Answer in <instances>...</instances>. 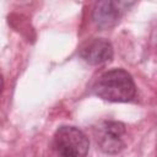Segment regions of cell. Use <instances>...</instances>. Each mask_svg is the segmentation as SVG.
<instances>
[{
  "label": "cell",
  "mask_w": 157,
  "mask_h": 157,
  "mask_svg": "<svg viewBox=\"0 0 157 157\" xmlns=\"http://www.w3.org/2000/svg\"><path fill=\"white\" fill-rule=\"evenodd\" d=\"M94 139L99 148L109 155L120 152L125 147L126 128L115 120H102L93 129Z\"/></svg>",
  "instance_id": "cell-3"
},
{
  "label": "cell",
  "mask_w": 157,
  "mask_h": 157,
  "mask_svg": "<svg viewBox=\"0 0 157 157\" xmlns=\"http://www.w3.org/2000/svg\"><path fill=\"white\" fill-rule=\"evenodd\" d=\"M80 56L91 65H99L113 58V47L107 39L94 38L82 45Z\"/></svg>",
  "instance_id": "cell-5"
},
{
  "label": "cell",
  "mask_w": 157,
  "mask_h": 157,
  "mask_svg": "<svg viewBox=\"0 0 157 157\" xmlns=\"http://www.w3.org/2000/svg\"><path fill=\"white\" fill-rule=\"evenodd\" d=\"M134 5V2H125V1H99L94 10H93V22L98 28L107 29L113 27L125 10L129 6Z\"/></svg>",
  "instance_id": "cell-4"
},
{
  "label": "cell",
  "mask_w": 157,
  "mask_h": 157,
  "mask_svg": "<svg viewBox=\"0 0 157 157\" xmlns=\"http://www.w3.org/2000/svg\"><path fill=\"white\" fill-rule=\"evenodd\" d=\"M54 145L60 157H86L90 142L85 132L75 126H61L54 135Z\"/></svg>",
  "instance_id": "cell-2"
},
{
  "label": "cell",
  "mask_w": 157,
  "mask_h": 157,
  "mask_svg": "<svg viewBox=\"0 0 157 157\" xmlns=\"http://www.w3.org/2000/svg\"><path fill=\"white\" fill-rule=\"evenodd\" d=\"M92 90L96 96L109 102H130L136 96L134 80L123 69H113L102 74Z\"/></svg>",
  "instance_id": "cell-1"
}]
</instances>
